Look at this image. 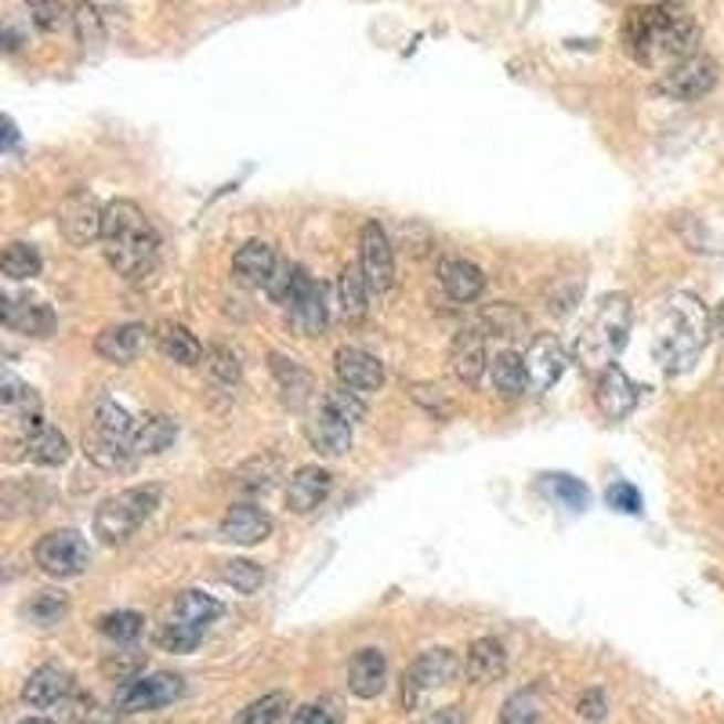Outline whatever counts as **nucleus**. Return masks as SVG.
<instances>
[{
    "mask_svg": "<svg viewBox=\"0 0 724 724\" xmlns=\"http://www.w3.org/2000/svg\"><path fill=\"white\" fill-rule=\"evenodd\" d=\"M221 579H225L232 590H240V595H254V590H261V584H265V569H261L258 562L232 558L221 565Z\"/></svg>",
    "mask_w": 724,
    "mask_h": 724,
    "instance_id": "a19ab883",
    "label": "nucleus"
},
{
    "mask_svg": "<svg viewBox=\"0 0 724 724\" xmlns=\"http://www.w3.org/2000/svg\"><path fill=\"white\" fill-rule=\"evenodd\" d=\"M308 442H312V450L323 457H345L351 450V424L340 420L337 413L323 410L308 424Z\"/></svg>",
    "mask_w": 724,
    "mask_h": 724,
    "instance_id": "c85d7f7f",
    "label": "nucleus"
},
{
    "mask_svg": "<svg viewBox=\"0 0 724 724\" xmlns=\"http://www.w3.org/2000/svg\"><path fill=\"white\" fill-rule=\"evenodd\" d=\"M4 130H8V135H4V138H8V145H15V138H19V135H15V124L4 120Z\"/></svg>",
    "mask_w": 724,
    "mask_h": 724,
    "instance_id": "6e6d98bb",
    "label": "nucleus"
},
{
    "mask_svg": "<svg viewBox=\"0 0 724 724\" xmlns=\"http://www.w3.org/2000/svg\"><path fill=\"white\" fill-rule=\"evenodd\" d=\"M525 312L518 308H511V305H493L490 312H485V326H490V334L493 337H518L525 330Z\"/></svg>",
    "mask_w": 724,
    "mask_h": 724,
    "instance_id": "37998d69",
    "label": "nucleus"
},
{
    "mask_svg": "<svg viewBox=\"0 0 724 724\" xmlns=\"http://www.w3.org/2000/svg\"><path fill=\"white\" fill-rule=\"evenodd\" d=\"M330 485H334V479L326 468H319V464L297 468L286 482V507L294 511V515H308V511H315L326 496H330Z\"/></svg>",
    "mask_w": 724,
    "mask_h": 724,
    "instance_id": "aec40b11",
    "label": "nucleus"
},
{
    "mask_svg": "<svg viewBox=\"0 0 724 724\" xmlns=\"http://www.w3.org/2000/svg\"><path fill=\"white\" fill-rule=\"evenodd\" d=\"M609 504L616 511H627V515H638V511H641V493L634 490V485L616 482L612 490H609Z\"/></svg>",
    "mask_w": 724,
    "mask_h": 724,
    "instance_id": "603ef678",
    "label": "nucleus"
},
{
    "mask_svg": "<svg viewBox=\"0 0 724 724\" xmlns=\"http://www.w3.org/2000/svg\"><path fill=\"white\" fill-rule=\"evenodd\" d=\"M539 721V703L533 692H515L500 706V724H536Z\"/></svg>",
    "mask_w": 724,
    "mask_h": 724,
    "instance_id": "49530a36",
    "label": "nucleus"
},
{
    "mask_svg": "<svg viewBox=\"0 0 724 724\" xmlns=\"http://www.w3.org/2000/svg\"><path fill=\"white\" fill-rule=\"evenodd\" d=\"M334 370H337L340 385H348V388L363 391V395L385 388V363H380L377 355L363 351V348H337Z\"/></svg>",
    "mask_w": 724,
    "mask_h": 724,
    "instance_id": "dca6fc26",
    "label": "nucleus"
},
{
    "mask_svg": "<svg viewBox=\"0 0 724 724\" xmlns=\"http://www.w3.org/2000/svg\"><path fill=\"white\" fill-rule=\"evenodd\" d=\"M275 479H280V457H254L235 471L232 485L240 493H269Z\"/></svg>",
    "mask_w": 724,
    "mask_h": 724,
    "instance_id": "473e14b6",
    "label": "nucleus"
},
{
    "mask_svg": "<svg viewBox=\"0 0 724 724\" xmlns=\"http://www.w3.org/2000/svg\"><path fill=\"white\" fill-rule=\"evenodd\" d=\"M714 323H717V330L724 334V301H721V308H717V315H714Z\"/></svg>",
    "mask_w": 724,
    "mask_h": 724,
    "instance_id": "4d7b16f0",
    "label": "nucleus"
},
{
    "mask_svg": "<svg viewBox=\"0 0 724 724\" xmlns=\"http://www.w3.org/2000/svg\"><path fill=\"white\" fill-rule=\"evenodd\" d=\"M374 290L366 283V272L363 265H345L340 269V280H337V305H340V315H345L348 323H363L366 315V297H370Z\"/></svg>",
    "mask_w": 724,
    "mask_h": 724,
    "instance_id": "c756f323",
    "label": "nucleus"
},
{
    "mask_svg": "<svg viewBox=\"0 0 724 724\" xmlns=\"http://www.w3.org/2000/svg\"><path fill=\"white\" fill-rule=\"evenodd\" d=\"M464 674L475 684H493L507 674V649L496 638H479L468 644L464 655Z\"/></svg>",
    "mask_w": 724,
    "mask_h": 724,
    "instance_id": "393cba45",
    "label": "nucleus"
},
{
    "mask_svg": "<svg viewBox=\"0 0 724 724\" xmlns=\"http://www.w3.org/2000/svg\"><path fill=\"white\" fill-rule=\"evenodd\" d=\"M272 374H275V380H280V388H283V395H286L290 406H301V402L308 399L312 377L301 370V366H294L290 359H283L280 351H272Z\"/></svg>",
    "mask_w": 724,
    "mask_h": 724,
    "instance_id": "c9c22d12",
    "label": "nucleus"
},
{
    "mask_svg": "<svg viewBox=\"0 0 724 724\" xmlns=\"http://www.w3.org/2000/svg\"><path fill=\"white\" fill-rule=\"evenodd\" d=\"M218 536L235 547H254L261 539L272 536V518L254 504H235L225 511V518H221Z\"/></svg>",
    "mask_w": 724,
    "mask_h": 724,
    "instance_id": "6ab92c4d",
    "label": "nucleus"
},
{
    "mask_svg": "<svg viewBox=\"0 0 724 724\" xmlns=\"http://www.w3.org/2000/svg\"><path fill=\"white\" fill-rule=\"evenodd\" d=\"M156 504H160V485H135V490L102 500V507L95 511V536L102 544H124L141 529Z\"/></svg>",
    "mask_w": 724,
    "mask_h": 724,
    "instance_id": "423d86ee",
    "label": "nucleus"
},
{
    "mask_svg": "<svg viewBox=\"0 0 724 724\" xmlns=\"http://www.w3.org/2000/svg\"><path fill=\"white\" fill-rule=\"evenodd\" d=\"M25 8H30L33 25H36V30H44V33H55L59 25L65 22L62 0H25Z\"/></svg>",
    "mask_w": 724,
    "mask_h": 724,
    "instance_id": "09e8293b",
    "label": "nucleus"
},
{
    "mask_svg": "<svg viewBox=\"0 0 724 724\" xmlns=\"http://www.w3.org/2000/svg\"><path fill=\"white\" fill-rule=\"evenodd\" d=\"M706 337H710V312L703 308V301L695 294H674L667 301L660 323H655V337H652L655 363L667 374L692 370L695 359L706 348Z\"/></svg>",
    "mask_w": 724,
    "mask_h": 724,
    "instance_id": "7ed1b4c3",
    "label": "nucleus"
},
{
    "mask_svg": "<svg viewBox=\"0 0 724 724\" xmlns=\"http://www.w3.org/2000/svg\"><path fill=\"white\" fill-rule=\"evenodd\" d=\"M22 612L30 616L33 623L51 627V623H59L65 612H70V601H65L62 590H36V595L22 605Z\"/></svg>",
    "mask_w": 724,
    "mask_h": 724,
    "instance_id": "4c0bfd02",
    "label": "nucleus"
},
{
    "mask_svg": "<svg viewBox=\"0 0 724 724\" xmlns=\"http://www.w3.org/2000/svg\"><path fill=\"white\" fill-rule=\"evenodd\" d=\"M576 714L584 717V721H605V717H609V695H605V689H587V692H579V700H576Z\"/></svg>",
    "mask_w": 724,
    "mask_h": 724,
    "instance_id": "8fccbe9b",
    "label": "nucleus"
},
{
    "mask_svg": "<svg viewBox=\"0 0 724 724\" xmlns=\"http://www.w3.org/2000/svg\"><path fill=\"white\" fill-rule=\"evenodd\" d=\"M630 297L627 294H609L598 301L595 315L587 319V326L579 330L576 340V359L587 366V370H605L612 366V359L620 355L630 334Z\"/></svg>",
    "mask_w": 724,
    "mask_h": 724,
    "instance_id": "20e7f679",
    "label": "nucleus"
},
{
    "mask_svg": "<svg viewBox=\"0 0 724 724\" xmlns=\"http://www.w3.org/2000/svg\"><path fill=\"white\" fill-rule=\"evenodd\" d=\"M25 453H30V460H36V464H44V468H62L65 460H70V442H65V434L59 428H36L30 439H25Z\"/></svg>",
    "mask_w": 724,
    "mask_h": 724,
    "instance_id": "2f4dec72",
    "label": "nucleus"
},
{
    "mask_svg": "<svg viewBox=\"0 0 724 724\" xmlns=\"http://www.w3.org/2000/svg\"><path fill=\"white\" fill-rule=\"evenodd\" d=\"M485 366H490V359H485L482 330H460L450 345V374L460 380V385L475 388L485 374Z\"/></svg>",
    "mask_w": 724,
    "mask_h": 724,
    "instance_id": "4be33fe9",
    "label": "nucleus"
},
{
    "mask_svg": "<svg viewBox=\"0 0 724 724\" xmlns=\"http://www.w3.org/2000/svg\"><path fill=\"white\" fill-rule=\"evenodd\" d=\"M73 689H76V681H73L70 670L59 667V663H41L30 678H25L22 700L33 710H51V706H62L65 700H70Z\"/></svg>",
    "mask_w": 724,
    "mask_h": 724,
    "instance_id": "4468645a",
    "label": "nucleus"
},
{
    "mask_svg": "<svg viewBox=\"0 0 724 724\" xmlns=\"http://www.w3.org/2000/svg\"><path fill=\"white\" fill-rule=\"evenodd\" d=\"M290 714V695L286 692H269L261 700L246 703L232 724H280Z\"/></svg>",
    "mask_w": 724,
    "mask_h": 724,
    "instance_id": "f704fd0d",
    "label": "nucleus"
},
{
    "mask_svg": "<svg viewBox=\"0 0 724 724\" xmlns=\"http://www.w3.org/2000/svg\"><path fill=\"white\" fill-rule=\"evenodd\" d=\"M98 630H102V638H109L113 644H130V641H138V634L145 630V616L130 612V609L109 612L98 620Z\"/></svg>",
    "mask_w": 724,
    "mask_h": 724,
    "instance_id": "58836bf2",
    "label": "nucleus"
},
{
    "mask_svg": "<svg viewBox=\"0 0 724 724\" xmlns=\"http://www.w3.org/2000/svg\"><path fill=\"white\" fill-rule=\"evenodd\" d=\"M218 616H221V605L214 598L203 595V590H186V595L175 601V609L167 612V623L160 627V634H156V644H160L164 652L186 655L207 638V630Z\"/></svg>",
    "mask_w": 724,
    "mask_h": 724,
    "instance_id": "39448f33",
    "label": "nucleus"
},
{
    "mask_svg": "<svg viewBox=\"0 0 724 724\" xmlns=\"http://www.w3.org/2000/svg\"><path fill=\"white\" fill-rule=\"evenodd\" d=\"M544 490L550 496H558L562 504L573 507V511H584L587 507V490L573 475H544Z\"/></svg>",
    "mask_w": 724,
    "mask_h": 724,
    "instance_id": "a18cd8bd",
    "label": "nucleus"
},
{
    "mask_svg": "<svg viewBox=\"0 0 724 724\" xmlns=\"http://www.w3.org/2000/svg\"><path fill=\"white\" fill-rule=\"evenodd\" d=\"M84 453L95 468L102 471H127L135 464V439L130 434H116V431H105V428H91L84 434Z\"/></svg>",
    "mask_w": 724,
    "mask_h": 724,
    "instance_id": "a211bd4d",
    "label": "nucleus"
},
{
    "mask_svg": "<svg viewBox=\"0 0 724 724\" xmlns=\"http://www.w3.org/2000/svg\"><path fill=\"white\" fill-rule=\"evenodd\" d=\"M290 724H337V714H334L330 706L312 703V706L294 710V721H290Z\"/></svg>",
    "mask_w": 724,
    "mask_h": 724,
    "instance_id": "864d4df0",
    "label": "nucleus"
},
{
    "mask_svg": "<svg viewBox=\"0 0 724 724\" xmlns=\"http://www.w3.org/2000/svg\"><path fill=\"white\" fill-rule=\"evenodd\" d=\"M102 218L105 207L87 189H73L59 203V229L73 246H87L91 240H102Z\"/></svg>",
    "mask_w": 724,
    "mask_h": 724,
    "instance_id": "1a4fd4ad",
    "label": "nucleus"
},
{
    "mask_svg": "<svg viewBox=\"0 0 724 724\" xmlns=\"http://www.w3.org/2000/svg\"><path fill=\"white\" fill-rule=\"evenodd\" d=\"M439 283L453 301L468 305V301H475L485 290V272L479 265H471V261H464V258H450V261H442Z\"/></svg>",
    "mask_w": 724,
    "mask_h": 724,
    "instance_id": "bb28decb",
    "label": "nucleus"
},
{
    "mask_svg": "<svg viewBox=\"0 0 724 724\" xmlns=\"http://www.w3.org/2000/svg\"><path fill=\"white\" fill-rule=\"evenodd\" d=\"M73 25H76V36H81L84 48H98L105 41V25H102L98 8L87 4V0H81V4L73 8Z\"/></svg>",
    "mask_w": 724,
    "mask_h": 724,
    "instance_id": "79ce46f5",
    "label": "nucleus"
},
{
    "mask_svg": "<svg viewBox=\"0 0 724 724\" xmlns=\"http://www.w3.org/2000/svg\"><path fill=\"white\" fill-rule=\"evenodd\" d=\"M323 410H330L337 413L340 420H348V424H355V420H363L366 417V402H363V391H355L348 385H337L323 395Z\"/></svg>",
    "mask_w": 724,
    "mask_h": 724,
    "instance_id": "ea45409f",
    "label": "nucleus"
},
{
    "mask_svg": "<svg viewBox=\"0 0 724 724\" xmlns=\"http://www.w3.org/2000/svg\"><path fill=\"white\" fill-rule=\"evenodd\" d=\"M181 692H186V681L178 674H170V670H149V674L141 670L138 678L120 684L116 706H120L124 714H145V710H160L181 700Z\"/></svg>",
    "mask_w": 724,
    "mask_h": 724,
    "instance_id": "0eeeda50",
    "label": "nucleus"
},
{
    "mask_svg": "<svg viewBox=\"0 0 724 724\" xmlns=\"http://www.w3.org/2000/svg\"><path fill=\"white\" fill-rule=\"evenodd\" d=\"M348 689L359 700H377L388 689V660L380 649H359L348 663Z\"/></svg>",
    "mask_w": 724,
    "mask_h": 724,
    "instance_id": "5701e85b",
    "label": "nucleus"
},
{
    "mask_svg": "<svg viewBox=\"0 0 724 724\" xmlns=\"http://www.w3.org/2000/svg\"><path fill=\"white\" fill-rule=\"evenodd\" d=\"M141 667H145L141 655H130V652H113L109 660L102 663L105 674L116 678V681H130V678H138V674H141Z\"/></svg>",
    "mask_w": 724,
    "mask_h": 724,
    "instance_id": "3c124183",
    "label": "nucleus"
},
{
    "mask_svg": "<svg viewBox=\"0 0 724 724\" xmlns=\"http://www.w3.org/2000/svg\"><path fill=\"white\" fill-rule=\"evenodd\" d=\"M95 424L98 428H105V431H116V434H130L135 439V431H138V424H135V417H130L120 402H113V399H102L98 402V410H95Z\"/></svg>",
    "mask_w": 724,
    "mask_h": 724,
    "instance_id": "c03bdc74",
    "label": "nucleus"
},
{
    "mask_svg": "<svg viewBox=\"0 0 724 724\" xmlns=\"http://www.w3.org/2000/svg\"><path fill=\"white\" fill-rule=\"evenodd\" d=\"M4 326H8V330H15V334H25V337H48L51 330H55V315H51V308L41 305V301L8 297Z\"/></svg>",
    "mask_w": 724,
    "mask_h": 724,
    "instance_id": "cd10ccee",
    "label": "nucleus"
},
{
    "mask_svg": "<svg viewBox=\"0 0 724 724\" xmlns=\"http://www.w3.org/2000/svg\"><path fill=\"white\" fill-rule=\"evenodd\" d=\"M275 265H280V258H275L272 243H265V240L243 243L232 258V272L243 286H269V280L275 275Z\"/></svg>",
    "mask_w": 724,
    "mask_h": 724,
    "instance_id": "b1692460",
    "label": "nucleus"
},
{
    "mask_svg": "<svg viewBox=\"0 0 724 724\" xmlns=\"http://www.w3.org/2000/svg\"><path fill=\"white\" fill-rule=\"evenodd\" d=\"M102 250H105V261L116 269V275L138 283L156 269L160 235H156L153 221L145 218V210L138 203L113 200L105 207V218H102Z\"/></svg>",
    "mask_w": 724,
    "mask_h": 724,
    "instance_id": "f03ea898",
    "label": "nucleus"
},
{
    "mask_svg": "<svg viewBox=\"0 0 724 724\" xmlns=\"http://www.w3.org/2000/svg\"><path fill=\"white\" fill-rule=\"evenodd\" d=\"M460 670V660L450 652V649H428L417 655V663L410 667V674H406V684H402V703L413 706L420 695H428L434 689H445Z\"/></svg>",
    "mask_w": 724,
    "mask_h": 724,
    "instance_id": "9d476101",
    "label": "nucleus"
},
{
    "mask_svg": "<svg viewBox=\"0 0 724 724\" xmlns=\"http://www.w3.org/2000/svg\"><path fill=\"white\" fill-rule=\"evenodd\" d=\"M153 340H156V348H160L164 359L178 363V366H200V359H203V345L196 340L189 326H181V323H170V319L156 323Z\"/></svg>",
    "mask_w": 724,
    "mask_h": 724,
    "instance_id": "a878e982",
    "label": "nucleus"
},
{
    "mask_svg": "<svg viewBox=\"0 0 724 724\" xmlns=\"http://www.w3.org/2000/svg\"><path fill=\"white\" fill-rule=\"evenodd\" d=\"M19 724H55V721H48V717H30V721H19Z\"/></svg>",
    "mask_w": 724,
    "mask_h": 724,
    "instance_id": "13d9d810",
    "label": "nucleus"
},
{
    "mask_svg": "<svg viewBox=\"0 0 724 724\" xmlns=\"http://www.w3.org/2000/svg\"><path fill=\"white\" fill-rule=\"evenodd\" d=\"M153 334L145 330L141 323H116V326H105V330L95 337V351L102 355L105 363H135L138 355L145 351V340Z\"/></svg>",
    "mask_w": 724,
    "mask_h": 724,
    "instance_id": "412c9836",
    "label": "nucleus"
},
{
    "mask_svg": "<svg viewBox=\"0 0 724 724\" xmlns=\"http://www.w3.org/2000/svg\"><path fill=\"white\" fill-rule=\"evenodd\" d=\"M493 385L504 399H518L529 391V374H525V355L500 351L493 355Z\"/></svg>",
    "mask_w": 724,
    "mask_h": 724,
    "instance_id": "7c9ffc66",
    "label": "nucleus"
},
{
    "mask_svg": "<svg viewBox=\"0 0 724 724\" xmlns=\"http://www.w3.org/2000/svg\"><path fill=\"white\" fill-rule=\"evenodd\" d=\"M178 424L170 417H149L145 424H138L135 431V453L138 457H153V453H164L170 442H175Z\"/></svg>",
    "mask_w": 724,
    "mask_h": 724,
    "instance_id": "72a5a7b5",
    "label": "nucleus"
},
{
    "mask_svg": "<svg viewBox=\"0 0 724 724\" xmlns=\"http://www.w3.org/2000/svg\"><path fill=\"white\" fill-rule=\"evenodd\" d=\"M286 308H290V319H294V326L305 337H319L326 330V297H323V286L312 280V275L294 265V286H290V301H286Z\"/></svg>",
    "mask_w": 724,
    "mask_h": 724,
    "instance_id": "9b49d317",
    "label": "nucleus"
},
{
    "mask_svg": "<svg viewBox=\"0 0 724 724\" xmlns=\"http://www.w3.org/2000/svg\"><path fill=\"white\" fill-rule=\"evenodd\" d=\"M359 265L366 272V283H370L374 294H385L395 283V250L388 232L377 225V221H366L363 235H359Z\"/></svg>",
    "mask_w": 724,
    "mask_h": 724,
    "instance_id": "ddd939ff",
    "label": "nucleus"
},
{
    "mask_svg": "<svg viewBox=\"0 0 724 724\" xmlns=\"http://www.w3.org/2000/svg\"><path fill=\"white\" fill-rule=\"evenodd\" d=\"M0 269H4L8 280H33V275H41L44 261L33 243H11L0 258Z\"/></svg>",
    "mask_w": 724,
    "mask_h": 724,
    "instance_id": "e433bc0d",
    "label": "nucleus"
},
{
    "mask_svg": "<svg viewBox=\"0 0 724 724\" xmlns=\"http://www.w3.org/2000/svg\"><path fill=\"white\" fill-rule=\"evenodd\" d=\"M424 724H464V714H460L457 706H442V710H434Z\"/></svg>",
    "mask_w": 724,
    "mask_h": 724,
    "instance_id": "5fc2aeb1",
    "label": "nucleus"
},
{
    "mask_svg": "<svg viewBox=\"0 0 724 724\" xmlns=\"http://www.w3.org/2000/svg\"><path fill=\"white\" fill-rule=\"evenodd\" d=\"M595 399H598V410L609 417V420H623L638 410V399H641V391L638 385L630 380L620 366H605V370L598 374V385H595Z\"/></svg>",
    "mask_w": 724,
    "mask_h": 724,
    "instance_id": "2eb2a0df",
    "label": "nucleus"
},
{
    "mask_svg": "<svg viewBox=\"0 0 724 724\" xmlns=\"http://www.w3.org/2000/svg\"><path fill=\"white\" fill-rule=\"evenodd\" d=\"M33 558H36V565H41L48 576L73 579V576H81L91 565V550H87L84 536L76 533V529H55V533L41 536V544H36Z\"/></svg>",
    "mask_w": 724,
    "mask_h": 724,
    "instance_id": "6e6552de",
    "label": "nucleus"
},
{
    "mask_svg": "<svg viewBox=\"0 0 724 724\" xmlns=\"http://www.w3.org/2000/svg\"><path fill=\"white\" fill-rule=\"evenodd\" d=\"M207 370L214 380H221V385H235V380H240V355L225 345H214L207 351Z\"/></svg>",
    "mask_w": 724,
    "mask_h": 724,
    "instance_id": "de8ad7c7",
    "label": "nucleus"
},
{
    "mask_svg": "<svg viewBox=\"0 0 724 724\" xmlns=\"http://www.w3.org/2000/svg\"><path fill=\"white\" fill-rule=\"evenodd\" d=\"M565 363L569 355L558 345V337L550 334H539L533 337L529 351H525V374H529V388L533 391H547L558 385V377L565 374Z\"/></svg>",
    "mask_w": 724,
    "mask_h": 724,
    "instance_id": "f3484780",
    "label": "nucleus"
},
{
    "mask_svg": "<svg viewBox=\"0 0 724 724\" xmlns=\"http://www.w3.org/2000/svg\"><path fill=\"white\" fill-rule=\"evenodd\" d=\"M627 48L630 55L644 65H678L692 59L695 41H700V25H695L681 8L670 4H649L634 8L627 15Z\"/></svg>",
    "mask_w": 724,
    "mask_h": 724,
    "instance_id": "f257e3e1",
    "label": "nucleus"
},
{
    "mask_svg": "<svg viewBox=\"0 0 724 724\" xmlns=\"http://www.w3.org/2000/svg\"><path fill=\"white\" fill-rule=\"evenodd\" d=\"M717 84V62L714 59H703V55H692L678 65H670L667 76L660 81V91L667 98H678V102H695L710 95Z\"/></svg>",
    "mask_w": 724,
    "mask_h": 724,
    "instance_id": "f8f14e48",
    "label": "nucleus"
}]
</instances>
